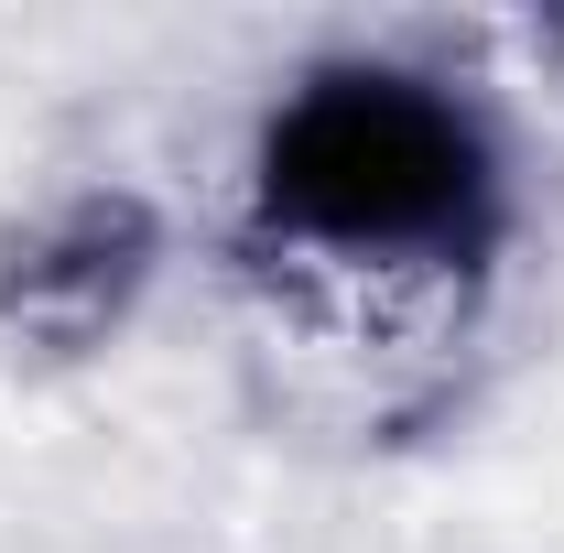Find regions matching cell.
<instances>
[{
    "label": "cell",
    "instance_id": "6da1fadb",
    "mask_svg": "<svg viewBox=\"0 0 564 553\" xmlns=\"http://www.w3.org/2000/svg\"><path fill=\"white\" fill-rule=\"evenodd\" d=\"M261 207L326 250H467L489 141L413 76H315L261 141Z\"/></svg>",
    "mask_w": 564,
    "mask_h": 553
}]
</instances>
